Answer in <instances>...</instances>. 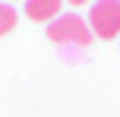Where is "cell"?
Wrapping results in <instances>:
<instances>
[{
    "label": "cell",
    "instance_id": "obj_1",
    "mask_svg": "<svg viewBox=\"0 0 120 117\" xmlns=\"http://www.w3.org/2000/svg\"><path fill=\"white\" fill-rule=\"evenodd\" d=\"M48 38L60 48H89L92 44V29L89 22H85L82 16H76V13H63V16H57L54 22L48 25Z\"/></svg>",
    "mask_w": 120,
    "mask_h": 117
},
{
    "label": "cell",
    "instance_id": "obj_2",
    "mask_svg": "<svg viewBox=\"0 0 120 117\" xmlns=\"http://www.w3.org/2000/svg\"><path fill=\"white\" fill-rule=\"evenodd\" d=\"M89 29L95 38H117L120 35V0H95L89 13Z\"/></svg>",
    "mask_w": 120,
    "mask_h": 117
},
{
    "label": "cell",
    "instance_id": "obj_3",
    "mask_svg": "<svg viewBox=\"0 0 120 117\" xmlns=\"http://www.w3.org/2000/svg\"><path fill=\"white\" fill-rule=\"evenodd\" d=\"M60 6H63V0H25V16L32 19V22H54L60 16Z\"/></svg>",
    "mask_w": 120,
    "mask_h": 117
},
{
    "label": "cell",
    "instance_id": "obj_4",
    "mask_svg": "<svg viewBox=\"0 0 120 117\" xmlns=\"http://www.w3.org/2000/svg\"><path fill=\"white\" fill-rule=\"evenodd\" d=\"M19 22V13L13 10V3H6V0H0V38L6 35V32H13Z\"/></svg>",
    "mask_w": 120,
    "mask_h": 117
},
{
    "label": "cell",
    "instance_id": "obj_5",
    "mask_svg": "<svg viewBox=\"0 0 120 117\" xmlns=\"http://www.w3.org/2000/svg\"><path fill=\"white\" fill-rule=\"evenodd\" d=\"M66 3H73V6H82V3H89V0H66Z\"/></svg>",
    "mask_w": 120,
    "mask_h": 117
}]
</instances>
